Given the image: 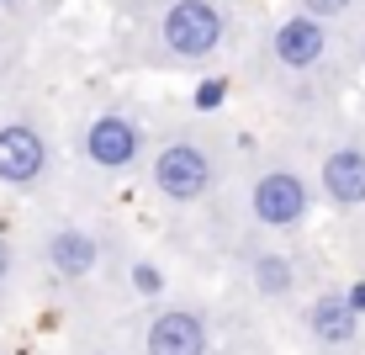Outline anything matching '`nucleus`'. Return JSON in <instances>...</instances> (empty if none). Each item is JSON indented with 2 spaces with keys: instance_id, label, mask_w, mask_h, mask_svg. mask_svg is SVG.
<instances>
[{
  "instance_id": "nucleus-1",
  "label": "nucleus",
  "mask_w": 365,
  "mask_h": 355,
  "mask_svg": "<svg viewBox=\"0 0 365 355\" xmlns=\"http://www.w3.org/2000/svg\"><path fill=\"white\" fill-rule=\"evenodd\" d=\"M217 186V159L207 154V144L196 138H175L154 154V191L175 201V207H191Z\"/></svg>"
},
{
  "instance_id": "nucleus-2",
  "label": "nucleus",
  "mask_w": 365,
  "mask_h": 355,
  "mask_svg": "<svg viewBox=\"0 0 365 355\" xmlns=\"http://www.w3.org/2000/svg\"><path fill=\"white\" fill-rule=\"evenodd\" d=\"M222 32H228V21H222V11L212 6V0H170L165 16H159V43H165L170 59H207L217 54Z\"/></svg>"
},
{
  "instance_id": "nucleus-3",
  "label": "nucleus",
  "mask_w": 365,
  "mask_h": 355,
  "mask_svg": "<svg viewBox=\"0 0 365 355\" xmlns=\"http://www.w3.org/2000/svg\"><path fill=\"white\" fill-rule=\"evenodd\" d=\"M249 212H255L259 228H275V234H292V228L307 223L312 212V186L302 181L297 170H259L255 186H249Z\"/></svg>"
},
{
  "instance_id": "nucleus-4",
  "label": "nucleus",
  "mask_w": 365,
  "mask_h": 355,
  "mask_svg": "<svg viewBox=\"0 0 365 355\" xmlns=\"http://www.w3.org/2000/svg\"><path fill=\"white\" fill-rule=\"evenodd\" d=\"M48 175V138L32 122H6L0 128V186L32 191Z\"/></svg>"
},
{
  "instance_id": "nucleus-5",
  "label": "nucleus",
  "mask_w": 365,
  "mask_h": 355,
  "mask_svg": "<svg viewBox=\"0 0 365 355\" xmlns=\"http://www.w3.org/2000/svg\"><path fill=\"white\" fill-rule=\"evenodd\" d=\"M270 54H275L281 69L307 74V69H318L323 59H329V27H323L318 16H307V11H297V16H286L281 27L270 32Z\"/></svg>"
},
{
  "instance_id": "nucleus-6",
  "label": "nucleus",
  "mask_w": 365,
  "mask_h": 355,
  "mask_svg": "<svg viewBox=\"0 0 365 355\" xmlns=\"http://www.w3.org/2000/svg\"><path fill=\"white\" fill-rule=\"evenodd\" d=\"M143 154V128L122 111H101V117L85 128V159L96 170H128V164Z\"/></svg>"
},
{
  "instance_id": "nucleus-7",
  "label": "nucleus",
  "mask_w": 365,
  "mask_h": 355,
  "mask_svg": "<svg viewBox=\"0 0 365 355\" xmlns=\"http://www.w3.org/2000/svg\"><path fill=\"white\" fill-rule=\"evenodd\" d=\"M143 350H148V355H212L207 319L191 313V308H165V313H154Z\"/></svg>"
},
{
  "instance_id": "nucleus-8",
  "label": "nucleus",
  "mask_w": 365,
  "mask_h": 355,
  "mask_svg": "<svg viewBox=\"0 0 365 355\" xmlns=\"http://www.w3.org/2000/svg\"><path fill=\"white\" fill-rule=\"evenodd\" d=\"M43 260H48V271L53 276H64V281H80V276H91L96 265H101V239L91 234V228H53L48 234V244H43Z\"/></svg>"
},
{
  "instance_id": "nucleus-9",
  "label": "nucleus",
  "mask_w": 365,
  "mask_h": 355,
  "mask_svg": "<svg viewBox=\"0 0 365 355\" xmlns=\"http://www.w3.org/2000/svg\"><path fill=\"white\" fill-rule=\"evenodd\" d=\"M318 186L334 207H365V149H355V144L329 149L323 170H318Z\"/></svg>"
},
{
  "instance_id": "nucleus-10",
  "label": "nucleus",
  "mask_w": 365,
  "mask_h": 355,
  "mask_svg": "<svg viewBox=\"0 0 365 355\" xmlns=\"http://www.w3.org/2000/svg\"><path fill=\"white\" fill-rule=\"evenodd\" d=\"M307 334L318 339V345H355L360 308L344 297V291H323V297H312V308H307Z\"/></svg>"
},
{
  "instance_id": "nucleus-11",
  "label": "nucleus",
  "mask_w": 365,
  "mask_h": 355,
  "mask_svg": "<svg viewBox=\"0 0 365 355\" xmlns=\"http://www.w3.org/2000/svg\"><path fill=\"white\" fill-rule=\"evenodd\" d=\"M255 286H259V297H292V286H297L292 260L286 255H255Z\"/></svg>"
},
{
  "instance_id": "nucleus-12",
  "label": "nucleus",
  "mask_w": 365,
  "mask_h": 355,
  "mask_svg": "<svg viewBox=\"0 0 365 355\" xmlns=\"http://www.w3.org/2000/svg\"><path fill=\"white\" fill-rule=\"evenodd\" d=\"M302 11H307V16H318L323 27H329V21H339V16H349V11H355V0H302Z\"/></svg>"
},
{
  "instance_id": "nucleus-13",
  "label": "nucleus",
  "mask_w": 365,
  "mask_h": 355,
  "mask_svg": "<svg viewBox=\"0 0 365 355\" xmlns=\"http://www.w3.org/2000/svg\"><path fill=\"white\" fill-rule=\"evenodd\" d=\"M11 271H16V255H11V244H6V239H0V286L11 281Z\"/></svg>"
},
{
  "instance_id": "nucleus-14",
  "label": "nucleus",
  "mask_w": 365,
  "mask_h": 355,
  "mask_svg": "<svg viewBox=\"0 0 365 355\" xmlns=\"http://www.w3.org/2000/svg\"><path fill=\"white\" fill-rule=\"evenodd\" d=\"M360 59H365V43H360Z\"/></svg>"
},
{
  "instance_id": "nucleus-15",
  "label": "nucleus",
  "mask_w": 365,
  "mask_h": 355,
  "mask_svg": "<svg viewBox=\"0 0 365 355\" xmlns=\"http://www.w3.org/2000/svg\"><path fill=\"white\" fill-rule=\"evenodd\" d=\"M0 6H6V0H0Z\"/></svg>"
}]
</instances>
